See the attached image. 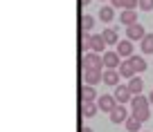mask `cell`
I'll list each match as a JSON object with an SVG mask.
<instances>
[{
	"instance_id": "obj_1",
	"label": "cell",
	"mask_w": 153,
	"mask_h": 132,
	"mask_svg": "<svg viewBox=\"0 0 153 132\" xmlns=\"http://www.w3.org/2000/svg\"><path fill=\"white\" fill-rule=\"evenodd\" d=\"M131 110H133V117H137L142 123L149 121V117H151V112H149V99H144L142 94L131 99Z\"/></svg>"
},
{
	"instance_id": "obj_2",
	"label": "cell",
	"mask_w": 153,
	"mask_h": 132,
	"mask_svg": "<svg viewBox=\"0 0 153 132\" xmlns=\"http://www.w3.org/2000/svg\"><path fill=\"white\" fill-rule=\"evenodd\" d=\"M104 67V56L101 54H86L83 56V70L86 72H92V70H101Z\"/></svg>"
},
{
	"instance_id": "obj_3",
	"label": "cell",
	"mask_w": 153,
	"mask_h": 132,
	"mask_svg": "<svg viewBox=\"0 0 153 132\" xmlns=\"http://www.w3.org/2000/svg\"><path fill=\"white\" fill-rule=\"evenodd\" d=\"M97 105H99L101 112H108V114H110V112H113V110L117 108L120 103H117V99H115L113 94H101L99 99H97Z\"/></svg>"
},
{
	"instance_id": "obj_4",
	"label": "cell",
	"mask_w": 153,
	"mask_h": 132,
	"mask_svg": "<svg viewBox=\"0 0 153 132\" xmlns=\"http://www.w3.org/2000/svg\"><path fill=\"white\" fill-rule=\"evenodd\" d=\"M122 65V56L117 52H106L104 54V67L106 70H120Z\"/></svg>"
},
{
	"instance_id": "obj_5",
	"label": "cell",
	"mask_w": 153,
	"mask_h": 132,
	"mask_svg": "<svg viewBox=\"0 0 153 132\" xmlns=\"http://www.w3.org/2000/svg\"><path fill=\"white\" fill-rule=\"evenodd\" d=\"M115 99H117V103L120 105H124V103H131V99H133V94H131V90H128V85H117L115 87Z\"/></svg>"
},
{
	"instance_id": "obj_6",
	"label": "cell",
	"mask_w": 153,
	"mask_h": 132,
	"mask_svg": "<svg viewBox=\"0 0 153 132\" xmlns=\"http://www.w3.org/2000/svg\"><path fill=\"white\" fill-rule=\"evenodd\" d=\"M126 36H128V40H144V36H146V32H144V27L140 23L131 25V27H126Z\"/></svg>"
},
{
	"instance_id": "obj_7",
	"label": "cell",
	"mask_w": 153,
	"mask_h": 132,
	"mask_svg": "<svg viewBox=\"0 0 153 132\" xmlns=\"http://www.w3.org/2000/svg\"><path fill=\"white\" fill-rule=\"evenodd\" d=\"M126 119H128V110L126 108H122V105H117V108L110 112V123H126Z\"/></svg>"
},
{
	"instance_id": "obj_8",
	"label": "cell",
	"mask_w": 153,
	"mask_h": 132,
	"mask_svg": "<svg viewBox=\"0 0 153 132\" xmlns=\"http://www.w3.org/2000/svg\"><path fill=\"white\" fill-rule=\"evenodd\" d=\"M97 92H95V87L92 85H83L81 87V103H97Z\"/></svg>"
},
{
	"instance_id": "obj_9",
	"label": "cell",
	"mask_w": 153,
	"mask_h": 132,
	"mask_svg": "<svg viewBox=\"0 0 153 132\" xmlns=\"http://www.w3.org/2000/svg\"><path fill=\"white\" fill-rule=\"evenodd\" d=\"M117 54L124 56V58H131L133 56V40H128V38H126V40H120L117 43Z\"/></svg>"
},
{
	"instance_id": "obj_10",
	"label": "cell",
	"mask_w": 153,
	"mask_h": 132,
	"mask_svg": "<svg viewBox=\"0 0 153 132\" xmlns=\"http://www.w3.org/2000/svg\"><path fill=\"white\" fill-rule=\"evenodd\" d=\"M120 72L117 70H106L104 72V83L108 85V87H117V85H120Z\"/></svg>"
},
{
	"instance_id": "obj_11",
	"label": "cell",
	"mask_w": 153,
	"mask_h": 132,
	"mask_svg": "<svg viewBox=\"0 0 153 132\" xmlns=\"http://www.w3.org/2000/svg\"><path fill=\"white\" fill-rule=\"evenodd\" d=\"M120 23L126 25V27H131V25L137 23V14H135V9H124L120 14Z\"/></svg>"
},
{
	"instance_id": "obj_12",
	"label": "cell",
	"mask_w": 153,
	"mask_h": 132,
	"mask_svg": "<svg viewBox=\"0 0 153 132\" xmlns=\"http://www.w3.org/2000/svg\"><path fill=\"white\" fill-rule=\"evenodd\" d=\"M83 78H86V85H92V87H95L99 81H104V72H101V70L86 72V74H83Z\"/></svg>"
},
{
	"instance_id": "obj_13",
	"label": "cell",
	"mask_w": 153,
	"mask_h": 132,
	"mask_svg": "<svg viewBox=\"0 0 153 132\" xmlns=\"http://www.w3.org/2000/svg\"><path fill=\"white\" fill-rule=\"evenodd\" d=\"M99 18H101V23H110V20L115 18V7L113 5H101Z\"/></svg>"
},
{
	"instance_id": "obj_14",
	"label": "cell",
	"mask_w": 153,
	"mask_h": 132,
	"mask_svg": "<svg viewBox=\"0 0 153 132\" xmlns=\"http://www.w3.org/2000/svg\"><path fill=\"white\" fill-rule=\"evenodd\" d=\"M92 52L95 54H101V56H104L106 54V40H104V36H92Z\"/></svg>"
},
{
	"instance_id": "obj_15",
	"label": "cell",
	"mask_w": 153,
	"mask_h": 132,
	"mask_svg": "<svg viewBox=\"0 0 153 132\" xmlns=\"http://www.w3.org/2000/svg\"><path fill=\"white\" fill-rule=\"evenodd\" d=\"M117 72H120V74L124 76V78H128V81L135 76V70H133V65H131V61H128V58H126V61H122V65H120V70H117Z\"/></svg>"
},
{
	"instance_id": "obj_16",
	"label": "cell",
	"mask_w": 153,
	"mask_h": 132,
	"mask_svg": "<svg viewBox=\"0 0 153 132\" xmlns=\"http://www.w3.org/2000/svg\"><path fill=\"white\" fill-rule=\"evenodd\" d=\"M97 112H99V105L97 103H81V117L90 119V117H95Z\"/></svg>"
},
{
	"instance_id": "obj_17",
	"label": "cell",
	"mask_w": 153,
	"mask_h": 132,
	"mask_svg": "<svg viewBox=\"0 0 153 132\" xmlns=\"http://www.w3.org/2000/svg\"><path fill=\"white\" fill-rule=\"evenodd\" d=\"M128 90H131V94H133V96L142 94V78H140V76H133V78L128 81Z\"/></svg>"
},
{
	"instance_id": "obj_18",
	"label": "cell",
	"mask_w": 153,
	"mask_h": 132,
	"mask_svg": "<svg viewBox=\"0 0 153 132\" xmlns=\"http://www.w3.org/2000/svg\"><path fill=\"white\" fill-rule=\"evenodd\" d=\"M128 61H131V65H133V70L137 72V74H140V72H144V70H146V61H144L142 56H135V54H133V56H131Z\"/></svg>"
},
{
	"instance_id": "obj_19",
	"label": "cell",
	"mask_w": 153,
	"mask_h": 132,
	"mask_svg": "<svg viewBox=\"0 0 153 132\" xmlns=\"http://www.w3.org/2000/svg\"><path fill=\"white\" fill-rule=\"evenodd\" d=\"M101 36H104L106 45H117V43H120V38H117V32H115V29H104Z\"/></svg>"
},
{
	"instance_id": "obj_20",
	"label": "cell",
	"mask_w": 153,
	"mask_h": 132,
	"mask_svg": "<svg viewBox=\"0 0 153 132\" xmlns=\"http://www.w3.org/2000/svg\"><path fill=\"white\" fill-rule=\"evenodd\" d=\"M81 52H92V36H90V32H81Z\"/></svg>"
},
{
	"instance_id": "obj_21",
	"label": "cell",
	"mask_w": 153,
	"mask_h": 132,
	"mask_svg": "<svg viewBox=\"0 0 153 132\" xmlns=\"http://www.w3.org/2000/svg\"><path fill=\"white\" fill-rule=\"evenodd\" d=\"M140 128H142V121H140L137 117H133V114H131V117L126 119V130H131V132H140Z\"/></svg>"
},
{
	"instance_id": "obj_22",
	"label": "cell",
	"mask_w": 153,
	"mask_h": 132,
	"mask_svg": "<svg viewBox=\"0 0 153 132\" xmlns=\"http://www.w3.org/2000/svg\"><path fill=\"white\" fill-rule=\"evenodd\" d=\"M140 45H142V52L144 54H153V34H146Z\"/></svg>"
},
{
	"instance_id": "obj_23",
	"label": "cell",
	"mask_w": 153,
	"mask_h": 132,
	"mask_svg": "<svg viewBox=\"0 0 153 132\" xmlns=\"http://www.w3.org/2000/svg\"><path fill=\"white\" fill-rule=\"evenodd\" d=\"M95 27V18L92 16H81V32H90Z\"/></svg>"
},
{
	"instance_id": "obj_24",
	"label": "cell",
	"mask_w": 153,
	"mask_h": 132,
	"mask_svg": "<svg viewBox=\"0 0 153 132\" xmlns=\"http://www.w3.org/2000/svg\"><path fill=\"white\" fill-rule=\"evenodd\" d=\"M140 9L142 11H151L153 9V0H140Z\"/></svg>"
},
{
	"instance_id": "obj_25",
	"label": "cell",
	"mask_w": 153,
	"mask_h": 132,
	"mask_svg": "<svg viewBox=\"0 0 153 132\" xmlns=\"http://www.w3.org/2000/svg\"><path fill=\"white\" fill-rule=\"evenodd\" d=\"M110 5H113V7H120V9L124 11V5H126V0H110Z\"/></svg>"
},
{
	"instance_id": "obj_26",
	"label": "cell",
	"mask_w": 153,
	"mask_h": 132,
	"mask_svg": "<svg viewBox=\"0 0 153 132\" xmlns=\"http://www.w3.org/2000/svg\"><path fill=\"white\" fill-rule=\"evenodd\" d=\"M81 132H92V130H90L88 125H81Z\"/></svg>"
},
{
	"instance_id": "obj_27",
	"label": "cell",
	"mask_w": 153,
	"mask_h": 132,
	"mask_svg": "<svg viewBox=\"0 0 153 132\" xmlns=\"http://www.w3.org/2000/svg\"><path fill=\"white\" fill-rule=\"evenodd\" d=\"M79 2H81V7H83V5H90L92 0H79Z\"/></svg>"
},
{
	"instance_id": "obj_28",
	"label": "cell",
	"mask_w": 153,
	"mask_h": 132,
	"mask_svg": "<svg viewBox=\"0 0 153 132\" xmlns=\"http://www.w3.org/2000/svg\"><path fill=\"white\" fill-rule=\"evenodd\" d=\"M149 103H153V92H151V94H149Z\"/></svg>"
}]
</instances>
